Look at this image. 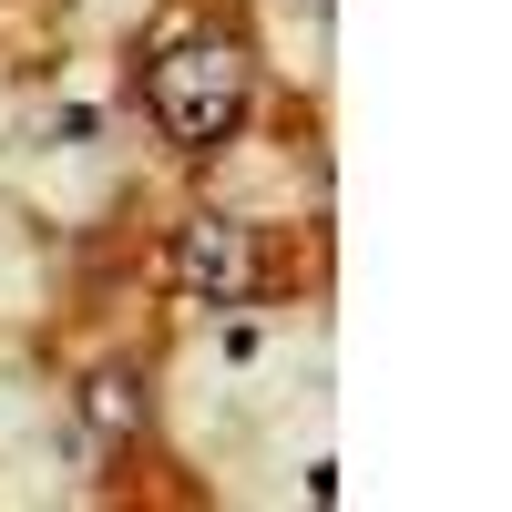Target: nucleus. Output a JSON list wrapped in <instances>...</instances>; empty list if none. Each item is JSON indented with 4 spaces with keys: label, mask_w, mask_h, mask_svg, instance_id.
<instances>
[{
    "label": "nucleus",
    "mask_w": 512,
    "mask_h": 512,
    "mask_svg": "<svg viewBox=\"0 0 512 512\" xmlns=\"http://www.w3.org/2000/svg\"><path fill=\"white\" fill-rule=\"evenodd\" d=\"M144 103H154V123H164L175 154H216V144H236V123H246V52L226 31L164 41L154 72H144Z\"/></svg>",
    "instance_id": "obj_1"
},
{
    "label": "nucleus",
    "mask_w": 512,
    "mask_h": 512,
    "mask_svg": "<svg viewBox=\"0 0 512 512\" xmlns=\"http://www.w3.org/2000/svg\"><path fill=\"white\" fill-rule=\"evenodd\" d=\"M175 287L185 297H205V308H246L256 287H267V256H256V236L236 226V216H195V226H175Z\"/></svg>",
    "instance_id": "obj_2"
},
{
    "label": "nucleus",
    "mask_w": 512,
    "mask_h": 512,
    "mask_svg": "<svg viewBox=\"0 0 512 512\" xmlns=\"http://www.w3.org/2000/svg\"><path fill=\"white\" fill-rule=\"evenodd\" d=\"M82 431H93V451H134L144 441V369L134 359H103L82 379Z\"/></svg>",
    "instance_id": "obj_3"
}]
</instances>
